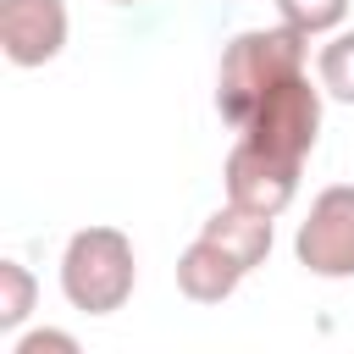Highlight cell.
Here are the masks:
<instances>
[{
    "mask_svg": "<svg viewBox=\"0 0 354 354\" xmlns=\"http://www.w3.org/2000/svg\"><path fill=\"white\" fill-rule=\"evenodd\" d=\"M310 72V39L288 22L277 28H243L227 50H221V66H216V111L227 127H238L277 83Z\"/></svg>",
    "mask_w": 354,
    "mask_h": 354,
    "instance_id": "obj_1",
    "label": "cell"
},
{
    "mask_svg": "<svg viewBox=\"0 0 354 354\" xmlns=\"http://www.w3.org/2000/svg\"><path fill=\"white\" fill-rule=\"evenodd\" d=\"M138 288V254L122 227H77L61 249V293L77 315H116Z\"/></svg>",
    "mask_w": 354,
    "mask_h": 354,
    "instance_id": "obj_2",
    "label": "cell"
},
{
    "mask_svg": "<svg viewBox=\"0 0 354 354\" xmlns=\"http://www.w3.org/2000/svg\"><path fill=\"white\" fill-rule=\"evenodd\" d=\"M321 105H326V88L310 83V72L277 83L243 122H238V138H254L260 149L271 155H288V160H310L315 138H321Z\"/></svg>",
    "mask_w": 354,
    "mask_h": 354,
    "instance_id": "obj_3",
    "label": "cell"
},
{
    "mask_svg": "<svg viewBox=\"0 0 354 354\" xmlns=\"http://www.w3.org/2000/svg\"><path fill=\"white\" fill-rule=\"evenodd\" d=\"M293 260L321 282L354 277V183H332L310 199V216L293 232Z\"/></svg>",
    "mask_w": 354,
    "mask_h": 354,
    "instance_id": "obj_4",
    "label": "cell"
},
{
    "mask_svg": "<svg viewBox=\"0 0 354 354\" xmlns=\"http://www.w3.org/2000/svg\"><path fill=\"white\" fill-rule=\"evenodd\" d=\"M299 160L288 155H271L260 149L254 138H238L227 149V166H221V188H227V205H243L254 216H282L293 199H299Z\"/></svg>",
    "mask_w": 354,
    "mask_h": 354,
    "instance_id": "obj_5",
    "label": "cell"
},
{
    "mask_svg": "<svg viewBox=\"0 0 354 354\" xmlns=\"http://www.w3.org/2000/svg\"><path fill=\"white\" fill-rule=\"evenodd\" d=\"M72 39L66 0H0V50L11 66H50Z\"/></svg>",
    "mask_w": 354,
    "mask_h": 354,
    "instance_id": "obj_6",
    "label": "cell"
},
{
    "mask_svg": "<svg viewBox=\"0 0 354 354\" xmlns=\"http://www.w3.org/2000/svg\"><path fill=\"white\" fill-rule=\"evenodd\" d=\"M243 277H249V271H243L221 243H210L205 232L177 254V293L194 299V304H221V299H232Z\"/></svg>",
    "mask_w": 354,
    "mask_h": 354,
    "instance_id": "obj_7",
    "label": "cell"
},
{
    "mask_svg": "<svg viewBox=\"0 0 354 354\" xmlns=\"http://www.w3.org/2000/svg\"><path fill=\"white\" fill-rule=\"evenodd\" d=\"M199 232H205L210 243H221L243 271L266 266V254H271V243H277L271 216H254V210H243V205H221V210H210V216L199 221Z\"/></svg>",
    "mask_w": 354,
    "mask_h": 354,
    "instance_id": "obj_8",
    "label": "cell"
},
{
    "mask_svg": "<svg viewBox=\"0 0 354 354\" xmlns=\"http://www.w3.org/2000/svg\"><path fill=\"white\" fill-rule=\"evenodd\" d=\"M315 83L326 88V100L354 105V28L326 33V44H321V55H315Z\"/></svg>",
    "mask_w": 354,
    "mask_h": 354,
    "instance_id": "obj_9",
    "label": "cell"
},
{
    "mask_svg": "<svg viewBox=\"0 0 354 354\" xmlns=\"http://www.w3.org/2000/svg\"><path fill=\"white\" fill-rule=\"evenodd\" d=\"M39 304V277L22 260H0V332H17Z\"/></svg>",
    "mask_w": 354,
    "mask_h": 354,
    "instance_id": "obj_10",
    "label": "cell"
},
{
    "mask_svg": "<svg viewBox=\"0 0 354 354\" xmlns=\"http://www.w3.org/2000/svg\"><path fill=\"white\" fill-rule=\"evenodd\" d=\"M277 17L304 39H326L348 22V0H277Z\"/></svg>",
    "mask_w": 354,
    "mask_h": 354,
    "instance_id": "obj_11",
    "label": "cell"
},
{
    "mask_svg": "<svg viewBox=\"0 0 354 354\" xmlns=\"http://www.w3.org/2000/svg\"><path fill=\"white\" fill-rule=\"evenodd\" d=\"M11 354H77V337L55 332V326H33V332L11 337Z\"/></svg>",
    "mask_w": 354,
    "mask_h": 354,
    "instance_id": "obj_12",
    "label": "cell"
},
{
    "mask_svg": "<svg viewBox=\"0 0 354 354\" xmlns=\"http://www.w3.org/2000/svg\"><path fill=\"white\" fill-rule=\"evenodd\" d=\"M111 6H133V0H111Z\"/></svg>",
    "mask_w": 354,
    "mask_h": 354,
    "instance_id": "obj_13",
    "label": "cell"
}]
</instances>
